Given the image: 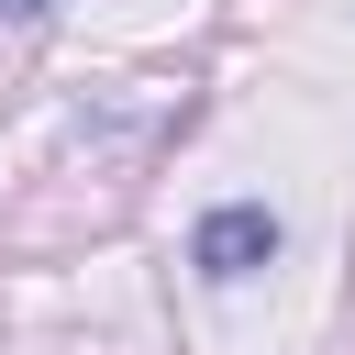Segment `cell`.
<instances>
[{"label":"cell","instance_id":"cell-2","mask_svg":"<svg viewBox=\"0 0 355 355\" xmlns=\"http://www.w3.org/2000/svg\"><path fill=\"white\" fill-rule=\"evenodd\" d=\"M11 11H44V0H11Z\"/></svg>","mask_w":355,"mask_h":355},{"label":"cell","instance_id":"cell-1","mask_svg":"<svg viewBox=\"0 0 355 355\" xmlns=\"http://www.w3.org/2000/svg\"><path fill=\"white\" fill-rule=\"evenodd\" d=\"M266 255H277V211H266V200H222V211H211V222L189 233V266H200L211 288H233V277H255Z\"/></svg>","mask_w":355,"mask_h":355}]
</instances>
